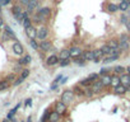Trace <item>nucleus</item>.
Here are the masks:
<instances>
[{
	"mask_svg": "<svg viewBox=\"0 0 130 122\" xmlns=\"http://www.w3.org/2000/svg\"><path fill=\"white\" fill-rule=\"evenodd\" d=\"M119 39V45H120V51L121 52H126L130 48V43H129V34L127 33H121Z\"/></svg>",
	"mask_w": 130,
	"mask_h": 122,
	"instance_id": "f257e3e1",
	"label": "nucleus"
},
{
	"mask_svg": "<svg viewBox=\"0 0 130 122\" xmlns=\"http://www.w3.org/2000/svg\"><path fill=\"white\" fill-rule=\"evenodd\" d=\"M35 13H37L43 19V22H48V19L51 17V13H52V9L50 7H42V8H38Z\"/></svg>",
	"mask_w": 130,
	"mask_h": 122,
	"instance_id": "f03ea898",
	"label": "nucleus"
},
{
	"mask_svg": "<svg viewBox=\"0 0 130 122\" xmlns=\"http://www.w3.org/2000/svg\"><path fill=\"white\" fill-rule=\"evenodd\" d=\"M60 99H61L65 104H70V103L73 102V99H74V92H73V89H67V90H64V92L61 93Z\"/></svg>",
	"mask_w": 130,
	"mask_h": 122,
	"instance_id": "7ed1b4c3",
	"label": "nucleus"
},
{
	"mask_svg": "<svg viewBox=\"0 0 130 122\" xmlns=\"http://www.w3.org/2000/svg\"><path fill=\"white\" fill-rule=\"evenodd\" d=\"M23 12H24V9L19 4H15V5L12 7V14H13L14 19L18 21L19 23H22V14H23Z\"/></svg>",
	"mask_w": 130,
	"mask_h": 122,
	"instance_id": "20e7f679",
	"label": "nucleus"
},
{
	"mask_svg": "<svg viewBox=\"0 0 130 122\" xmlns=\"http://www.w3.org/2000/svg\"><path fill=\"white\" fill-rule=\"evenodd\" d=\"M54 107H55V111L56 112H59L61 116H64V114H67V111H68V104H65L61 99L60 100H56L55 102V104H54Z\"/></svg>",
	"mask_w": 130,
	"mask_h": 122,
	"instance_id": "39448f33",
	"label": "nucleus"
},
{
	"mask_svg": "<svg viewBox=\"0 0 130 122\" xmlns=\"http://www.w3.org/2000/svg\"><path fill=\"white\" fill-rule=\"evenodd\" d=\"M12 51H13V53L15 55V56H23L24 55V47H23V45L21 43V42H18V41H15L13 45H12Z\"/></svg>",
	"mask_w": 130,
	"mask_h": 122,
	"instance_id": "423d86ee",
	"label": "nucleus"
},
{
	"mask_svg": "<svg viewBox=\"0 0 130 122\" xmlns=\"http://www.w3.org/2000/svg\"><path fill=\"white\" fill-rule=\"evenodd\" d=\"M38 8H40V0H29V3H28L27 7H26V10H27L29 14H33Z\"/></svg>",
	"mask_w": 130,
	"mask_h": 122,
	"instance_id": "0eeeda50",
	"label": "nucleus"
},
{
	"mask_svg": "<svg viewBox=\"0 0 130 122\" xmlns=\"http://www.w3.org/2000/svg\"><path fill=\"white\" fill-rule=\"evenodd\" d=\"M48 37V28L47 27H40L37 28V41L47 39Z\"/></svg>",
	"mask_w": 130,
	"mask_h": 122,
	"instance_id": "6e6552de",
	"label": "nucleus"
},
{
	"mask_svg": "<svg viewBox=\"0 0 130 122\" xmlns=\"http://www.w3.org/2000/svg\"><path fill=\"white\" fill-rule=\"evenodd\" d=\"M92 51H93V61H94V63H96V64L102 63V60H103V57H105L102 50H101V48H94V50H92Z\"/></svg>",
	"mask_w": 130,
	"mask_h": 122,
	"instance_id": "1a4fd4ad",
	"label": "nucleus"
},
{
	"mask_svg": "<svg viewBox=\"0 0 130 122\" xmlns=\"http://www.w3.org/2000/svg\"><path fill=\"white\" fill-rule=\"evenodd\" d=\"M91 89H92V92H93L94 94H100V93L105 89V87H103V84L101 83V80L98 79V80H96V82H93V83H92Z\"/></svg>",
	"mask_w": 130,
	"mask_h": 122,
	"instance_id": "9d476101",
	"label": "nucleus"
},
{
	"mask_svg": "<svg viewBox=\"0 0 130 122\" xmlns=\"http://www.w3.org/2000/svg\"><path fill=\"white\" fill-rule=\"evenodd\" d=\"M46 65L47 66H55V65H57L59 64V61H60V58H59V56L57 55H50V56H47L46 57Z\"/></svg>",
	"mask_w": 130,
	"mask_h": 122,
	"instance_id": "9b49d317",
	"label": "nucleus"
},
{
	"mask_svg": "<svg viewBox=\"0 0 130 122\" xmlns=\"http://www.w3.org/2000/svg\"><path fill=\"white\" fill-rule=\"evenodd\" d=\"M52 50V42L51 41H47V39H43V41H40V51L42 52H48Z\"/></svg>",
	"mask_w": 130,
	"mask_h": 122,
	"instance_id": "f8f14e48",
	"label": "nucleus"
},
{
	"mask_svg": "<svg viewBox=\"0 0 130 122\" xmlns=\"http://www.w3.org/2000/svg\"><path fill=\"white\" fill-rule=\"evenodd\" d=\"M31 61H32L31 55H26V53H24L23 56H21V57L18 58L17 64H18V65H22V66H27V65L31 64Z\"/></svg>",
	"mask_w": 130,
	"mask_h": 122,
	"instance_id": "ddd939ff",
	"label": "nucleus"
},
{
	"mask_svg": "<svg viewBox=\"0 0 130 122\" xmlns=\"http://www.w3.org/2000/svg\"><path fill=\"white\" fill-rule=\"evenodd\" d=\"M120 83L127 88V90L130 89V74L129 73H124L120 75Z\"/></svg>",
	"mask_w": 130,
	"mask_h": 122,
	"instance_id": "4468645a",
	"label": "nucleus"
},
{
	"mask_svg": "<svg viewBox=\"0 0 130 122\" xmlns=\"http://www.w3.org/2000/svg\"><path fill=\"white\" fill-rule=\"evenodd\" d=\"M26 34L29 39H33V38H37V28L32 24L29 26L28 28H26Z\"/></svg>",
	"mask_w": 130,
	"mask_h": 122,
	"instance_id": "2eb2a0df",
	"label": "nucleus"
},
{
	"mask_svg": "<svg viewBox=\"0 0 130 122\" xmlns=\"http://www.w3.org/2000/svg\"><path fill=\"white\" fill-rule=\"evenodd\" d=\"M121 56V52H117V53H113V55H110V56H105L103 60H102V63L103 64H110V63H113V61L119 60Z\"/></svg>",
	"mask_w": 130,
	"mask_h": 122,
	"instance_id": "dca6fc26",
	"label": "nucleus"
},
{
	"mask_svg": "<svg viewBox=\"0 0 130 122\" xmlns=\"http://www.w3.org/2000/svg\"><path fill=\"white\" fill-rule=\"evenodd\" d=\"M101 50H102V52H103V55L105 56H110V55H113V53H117V52H121V51H116V50H112L107 43H105V45H102L101 46Z\"/></svg>",
	"mask_w": 130,
	"mask_h": 122,
	"instance_id": "f3484780",
	"label": "nucleus"
},
{
	"mask_svg": "<svg viewBox=\"0 0 130 122\" xmlns=\"http://www.w3.org/2000/svg\"><path fill=\"white\" fill-rule=\"evenodd\" d=\"M100 80H101V83L103 84L105 88H110V87H111V73H110V74L101 75V76H100Z\"/></svg>",
	"mask_w": 130,
	"mask_h": 122,
	"instance_id": "a211bd4d",
	"label": "nucleus"
},
{
	"mask_svg": "<svg viewBox=\"0 0 130 122\" xmlns=\"http://www.w3.org/2000/svg\"><path fill=\"white\" fill-rule=\"evenodd\" d=\"M60 119H61V114L54 109V111L50 112V114H48V121H47V122H60Z\"/></svg>",
	"mask_w": 130,
	"mask_h": 122,
	"instance_id": "6ab92c4d",
	"label": "nucleus"
},
{
	"mask_svg": "<svg viewBox=\"0 0 130 122\" xmlns=\"http://www.w3.org/2000/svg\"><path fill=\"white\" fill-rule=\"evenodd\" d=\"M69 51H70V57H72V58L79 57V56H82V53H83V50H82L80 47H77V46L69 48Z\"/></svg>",
	"mask_w": 130,
	"mask_h": 122,
	"instance_id": "aec40b11",
	"label": "nucleus"
},
{
	"mask_svg": "<svg viewBox=\"0 0 130 122\" xmlns=\"http://www.w3.org/2000/svg\"><path fill=\"white\" fill-rule=\"evenodd\" d=\"M117 5H119V12H121V13H126L130 9V4L126 0H120V3Z\"/></svg>",
	"mask_w": 130,
	"mask_h": 122,
	"instance_id": "412c9836",
	"label": "nucleus"
},
{
	"mask_svg": "<svg viewBox=\"0 0 130 122\" xmlns=\"http://www.w3.org/2000/svg\"><path fill=\"white\" fill-rule=\"evenodd\" d=\"M113 92H115V94H117V95H124V94L127 92V88H126V87H124V85L120 83L117 87H115V88H113Z\"/></svg>",
	"mask_w": 130,
	"mask_h": 122,
	"instance_id": "4be33fe9",
	"label": "nucleus"
},
{
	"mask_svg": "<svg viewBox=\"0 0 130 122\" xmlns=\"http://www.w3.org/2000/svg\"><path fill=\"white\" fill-rule=\"evenodd\" d=\"M107 45H108L112 50L120 51V45H119V39H117V38H111V39H108Z\"/></svg>",
	"mask_w": 130,
	"mask_h": 122,
	"instance_id": "5701e85b",
	"label": "nucleus"
},
{
	"mask_svg": "<svg viewBox=\"0 0 130 122\" xmlns=\"http://www.w3.org/2000/svg\"><path fill=\"white\" fill-rule=\"evenodd\" d=\"M59 58L60 60H64V58H72L70 57V51H69V48H62L60 52H59Z\"/></svg>",
	"mask_w": 130,
	"mask_h": 122,
	"instance_id": "b1692460",
	"label": "nucleus"
},
{
	"mask_svg": "<svg viewBox=\"0 0 130 122\" xmlns=\"http://www.w3.org/2000/svg\"><path fill=\"white\" fill-rule=\"evenodd\" d=\"M3 31L8 33V36L10 37V39H12V41H17V36H15L14 31H13L9 26H7V24H5V27H4V29H3Z\"/></svg>",
	"mask_w": 130,
	"mask_h": 122,
	"instance_id": "393cba45",
	"label": "nucleus"
},
{
	"mask_svg": "<svg viewBox=\"0 0 130 122\" xmlns=\"http://www.w3.org/2000/svg\"><path fill=\"white\" fill-rule=\"evenodd\" d=\"M82 57H83L86 61H93V51H92V50H86V51H83Z\"/></svg>",
	"mask_w": 130,
	"mask_h": 122,
	"instance_id": "a878e982",
	"label": "nucleus"
},
{
	"mask_svg": "<svg viewBox=\"0 0 130 122\" xmlns=\"http://www.w3.org/2000/svg\"><path fill=\"white\" fill-rule=\"evenodd\" d=\"M120 84V75L119 74H111V87L112 88H115V87H117Z\"/></svg>",
	"mask_w": 130,
	"mask_h": 122,
	"instance_id": "bb28decb",
	"label": "nucleus"
},
{
	"mask_svg": "<svg viewBox=\"0 0 130 122\" xmlns=\"http://www.w3.org/2000/svg\"><path fill=\"white\" fill-rule=\"evenodd\" d=\"M73 92H74V95H77V97H84V88H82L80 85L74 87Z\"/></svg>",
	"mask_w": 130,
	"mask_h": 122,
	"instance_id": "cd10ccee",
	"label": "nucleus"
},
{
	"mask_svg": "<svg viewBox=\"0 0 130 122\" xmlns=\"http://www.w3.org/2000/svg\"><path fill=\"white\" fill-rule=\"evenodd\" d=\"M107 12L108 13H116V12H119V5L117 4H113V3H108L107 4Z\"/></svg>",
	"mask_w": 130,
	"mask_h": 122,
	"instance_id": "c85d7f7f",
	"label": "nucleus"
},
{
	"mask_svg": "<svg viewBox=\"0 0 130 122\" xmlns=\"http://www.w3.org/2000/svg\"><path fill=\"white\" fill-rule=\"evenodd\" d=\"M32 23H33V22H32V18H31V15H29V17L24 18V19L22 21V23H21V24H22V26H23V28L26 29V28H28L29 26H32Z\"/></svg>",
	"mask_w": 130,
	"mask_h": 122,
	"instance_id": "c756f323",
	"label": "nucleus"
},
{
	"mask_svg": "<svg viewBox=\"0 0 130 122\" xmlns=\"http://www.w3.org/2000/svg\"><path fill=\"white\" fill-rule=\"evenodd\" d=\"M10 87V83L7 80V79H3V80H0V92H3L5 89H8Z\"/></svg>",
	"mask_w": 130,
	"mask_h": 122,
	"instance_id": "7c9ffc66",
	"label": "nucleus"
},
{
	"mask_svg": "<svg viewBox=\"0 0 130 122\" xmlns=\"http://www.w3.org/2000/svg\"><path fill=\"white\" fill-rule=\"evenodd\" d=\"M73 63L74 64H77V65H80V66H84L86 64H87V61L82 57V56H79V57H75V58H73Z\"/></svg>",
	"mask_w": 130,
	"mask_h": 122,
	"instance_id": "2f4dec72",
	"label": "nucleus"
},
{
	"mask_svg": "<svg viewBox=\"0 0 130 122\" xmlns=\"http://www.w3.org/2000/svg\"><path fill=\"white\" fill-rule=\"evenodd\" d=\"M29 46L35 50V51H38L40 50V43L37 41V38H33V39H29Z\"/></svg>",
	"mask_w": 130,
	"mask_h": 122,
	"instance_id": "473e14b6",
	"label": "nucleus"
},
{
	"mask_svg": "<svg viewBox=\"0 0 130 122\" xmlns=\"http://www.w3.org/2000/svg\"><path fill=\"white\" fill-rule=\"evenodd\" d=\"M112 71H113L115 74L121 75V74H124V73L126 71V68H124V66H121V65H117V66H115V68L112 69Z\"/></svg>",
	"mask_w": 130,
	"mask_h": 122,
	"instance_id": "72a5a7b5",
	"label": "nucleus"
},
{
	"mask_svg": "<svg viewBox=\"0 0 130 122\" xmlns=\"http://www.w3.org/2000/svg\"><path fill=\"white\" fill-rule=\"evenodd\" d=\"M70 63H72V58H64V60L59 61V66L60 68H67V66L70 65Z\"/></svg>",
	"mask_w": 130,
	"mask_h": 122,
	"instance_id": "f704fd0d",
	"label": "nucleus"
},
{
	"mask_svg": "<svg viewBox=\"0 0 130 122\" xmlns=\"http://www.w3.org/2000/svg\"><path fill=\"white\" fill-rule=\"evenodd\" d=\"M92 83H93V82H91L88 78H86V79H83V80L79 82V85H80L82 88H88V87L92 85Z\"/></svg>",
	"mask_w": 130,
	"mask_h": 122,
	"instance_id": "c9c22d12",
	"label": "nucleus"
},
{
	"mask_svg": "<svg viewBox=\"0 0 130 122\" xmlns=\"http://www.w3.org/2000/svg\"><path fill=\"white\" fill-rule=\"evenodd\" d=\"M93 95H94V93L92 92L91 87H88V88H84V97H86V98H92Z\"/></svg>",
	"mask_w": 130,
	"mask_h": 122,
	"instance_id": "e433bc0d",
	"label": "nucleus"
},
{
	"mask_svg": "<svg viewBox=\"0 0 130 122\" xmlns=\"http://www.w3.org/2000/svg\"><path fill=\"white\" fill-rule=\"evenodd\" d=\"M129 18H130V17H129V14H127V13H122V15H121V17H120V19H119V21H120V24H124V26H125V23L127 22V19H129Z\"/></svg>",
	"mask_w": 130,
	"mask_h": 122,
	"instance_id": "4c0bfd02",
	"label": "nucleus"
},
{
	"mask_svg": "<svg viewBox=\"0 0 130 122\" xmlns=\"http://www.w3.org/2000/svg\"><path fill=\"white\" fill-rule=\"evenodd\" d=\"M29 73H31V71H29V69H22V71H21V75H19V76H21L22 79H24V80H26V79L29 76Z\"/></svg>",
	"mask_w": 130,
	"mask_h": 122,
	"instance_id": "58836bf2",
	"label": "nucleus"
},
{
	"mask_svg": "<svg viewBox=\"0 0 130 122\" xmlns=\"http://www.w3.org/2000/svg\"><path fill=\"white\" fill-rule=\"evenodd\" d=\"M0 39H2V42H8V41H12L10 39V37L8 36V33L7 32H2V34H0Z\"/></svg>",
	"mask_w": 130,
	"mask_h": 122,
	"instance_id": "ea45409f",
	"label": "nucleus"
},
{
	"mask_svg": "<svg viewBox=\"0 0 130 122\" xmlns=\"http://www.w3.org/2000/svg\"><path fill=\"white\" fill-rule=\"evenodd\" d=\"M87 78H88L91 82H96V80L100 79V74H98V73H92V74H89Z\"/></svg>",
	"mask_w": 130,
	"mask_h": 122,
	"instance_id": "a19ab883",
	"label": "nucleus"
},
{
	"mask_svg": "<svg viewBox=\"0 0 130 122\" xmlns=\"http://www.w3.org/2000/svg\"><path fill=\"white\" fill-rule=\"evenodd\" d=\"M48 114H50V111L47 109V111L43 113V116L40 118V121H38V122H47V121H48Z\"/></svg>",
	"mask_w": 130,
	"mask_h": 122,
	"instance_id": "79ce46f5",
	"label": "nucleus"
},
{
	"mask_svg": "<svg viewBox=\"0 0 130 122\" xmlns=\"http://www.w3.org/2000/svg\"><path fill=\"white\" fill-rule=\"evenodd\" d=\"M5 79H7V80H8L9 83H12V82L14 83V80L17 79V75H15V73H12V74L7 75V78H5Z\"/></svg>",
	"mask_w": 130,
	"mask_h": 122,
	"instance_id": "37998d69",
	"label": "nucleus"
},
{
	"mask_svg": "<svg viewBox=\"0 0 130 122\" xmlns=\"http://www.w3.org/2000/svg\"><path fill=\"white\" fill-rule=\"evenodd\" d=\"M110 71H112L110 68H103V69H101V70H100V73H98V74H100V76H101V75H105V74H110Z\"/></svg>",
	"mask_w": 130,
	"mask_h": 122,
	"instance_id": "c03bdc74",
	"label": "nucleus"
},
{
	"mask_svg": "<svg viewBox=\"0 0 130 122\" xmlns=\"http://www.w3.org/2000/svg\"><path fill=\"white\" fill-rule=\"evenodd\" d=\"M12 2L13 0H0V5L2 7H8V5L12 4Z\"/></svg>",
	"mask_w": 130,
	"mask_h": 122,
	"instance_id": "a18cd8bd",
	"label": "nucleus"
},
{
	"mask_svg": "<svg viewBox=\"0 0 130 122\" xmlns=\"http://www.w3.org/2000/svg\"><path fill=\"white\" fill-rule=\"evenodd\" d=\"M23 82H24V79H22V78L19 76V78H17V79L14 80V83H13V85H21V84H22Z\"/></svg>",
	"mask_w": 130,
	"mask_h": 122,
	"instance_id": "49530a36",
	"label": "nucleus"
},
{
	"mask_svg": "<svg viewBox=\"0 0 130 122\" xmlns=\"http://www.w3.org/2000/svg\"><path fill=\"white\" fill-rule=\"evenodd\" d=\"M28 3H29V0H18V4H19V5H22L23 8H26Z\"/></svg>",
	"mask_w": 130,
	"mask_h": 122,
	"instance_id": "de8ad7c7",
	"label": "nucleus"
},
{
	"mask_svg": "<svg viewBox=\"0 0 130 122\" xmlns=\"http://www.w3.org/2000/svg\"><path fill=\"white\" fill-rule=\"evenodd\" d=\"M4 27H5V22H4L3 17L0 15V29H4Z\"/></svg>",
	"mask_w": 130,
	"mask_h": 122,
	"instance_id": "09e8293b",
	"label": "nucleus"
},
{
	"mask_svg": "<svg viewBox=\"0 0 130 122\" xmlns=\"http://www.w3.org/2000/svg\"><path fill=\"white\" fill-rule=\"evenodd\" d=\"M61 79H62V75L60 74V75H57V76L55 78V80H54V83H57V84H59V83L61 82Z\"/></svg>",
	"mask_w": 130,
	"mask_h": 122,
	"instance_id": "8fccbe9b",
	"label": "nucleus"
},
{
	"mask_svg": "<svg viewBox=\"0 0 130 122\" xmlns=\"http://www.w3.org/2000/svg\"><path fill=\"white\" fill-rule=\"evenodd\" d=\"M24 106H27V107H31V106H32V99H31V98L26 99V102H24Z\"/></svg>",
	"mask_w": 130,
	"mask_h": 122,
	"instance_id": "3c124183",
	"label": "nucleus"
},
{
	"mask_svg": "<svg viewBox=\"0 0 130 122\" xmlns=\"http://www.w3.org/2000/svg\"><path fill=\"white\" fill-rule=\"evenodd\" d=\"M59 85H60V84H57V83H54V84L51 85V90H56V89H59Z\"/></svg>",
	"mask_w": 130,
	"mask_h": 122,
	"instance_id": "603ef678",
	"label": "nucleus"
},
{
	"mask_svg": "<svg viewBox=\"0 0 130 122\" xmlns=\"http://www.w3.org/2000/svg\"><path fill=\"white\" fill-rule=\"evenodd\" d=\"M125 27H126V29L130 32V18H129V19H127V22L125 23Z\"/></svg>",
	"mask_w": 130,
	"mask_h": 122,
	"instance_id": "864d4df0",
	"label": "nucleus"
},
{
	"mask_svg": "<svg viewBox=\"0 0 130 122\" xmlns=\"http://www.w3.org/2000/svg\"><path fill=\"white\" fill-rule=\"evenodd\" d=\"M67 80H68V78H62V79H61V82H60L59 84H65V83H67Z\"/></svg>",
	"mask_w": 130,
	"mask_h": 122,
	"instance_id": "5fc2aeb1",
	"label": "nucleus"
},
{
	"mask_svg": "<svg viewBox=\"0 0 130 122\" xmlns=\"http://www.w3.org/2000/svg\"><path fill=\"white\" fill-rule=\"evenodd\" d=\"M26 122H32V118H31V117H28V118H27V121H26Z\"/></svg>",
	"mask_w": 130,
	"mask_h": 122,
	"instance_id": "6e6d98bb",
	"label": "nucleus"
},
{
	"mask_svg": "<svg viewBox=\"0 0 130 122\" xmlns=\"http://www.w3.org/2000/svg\"><path fill=\"white\" fill-rule=\"evenodd\" d=\"M126 73H129V74H130V66H127V68H126Z\"/></svg>",
	"mask_w": 130,
	"mask_h": 122,
	"instance_id": "4d7b16f0",
	"label": "nucleus"
},
{
	"mask_svg": "<svg viewBox=\"0 0 130 122\" xmlns=\"http://www.w3.org/2000/svg\"><path fill=\"white\" fill-rule=\"evenodd\" d=\"M2 12H3V7L0 5V15H2Z\"/></svg>",
	"mask_w": 130,
	"mask_h": 122,
	"instance_id": "13d9d810",
	"label": "nucleus"
},
{
	"mask_svg": "<svg viewBox=\"0 0 130 122\" xmlns=\"http://www.w3.org/2000/svg\"><path fill=\"white\" fill-rule=\"evenodd\" d=\"M2 122H9V119H8V118H5V119H3Z\"/></svg>",
	"mask_w": 130,
	"mask_h": 122,
	"instance_id": "bf43d9fd",
	"label": "nucleus"
},
{
	"mask_svg": "<svg viewBox=\"0 0 130 122\" xmlns=\"http://www.w3.org/2000/svg\"><path fill=\"white\" fill-rule=\"evenodd\" d=\"M129 43H130V34H129Z\"/></svg>",
	"mask_w": 130,
	"mask_h": 122,
	"instance_id": "052dcab7",
	"label": "nucleus"
},
{
	"mask_svg": "<svg viewBox=\"0 0 130 122\" xmlns=\"http://www.w3.org/2000/svg\"><path fill=\"white\" fill-rule=\"evenodd\" d=\"M2 32H3V29H0V34H2Z\"/></svg>",
	"mask_w": 130,
	"mask_h": 122,
	"instance_id": "680f3d73",
	"label": "nucleus"
},
{
	"mask_svg": "<svg viewBox=\"0 0 130 122\" xmlns=\"http://www.w3.org/2000/svg\"><path fill=\"white\" fill-rule=\"evenodd\" d=\"M13 2H18V0H13Z\"/></svg>",
	"mask_w": 130,
	"mask_h": 122,
	"instance_id": "e2e57ef3",
	"label": "nucleus"
},
{
	"mask_svg": "<svg viewBox=\"0 0 130 122\" xmlns=\"http://www.w3.org/2000/svg\"><path fill=\"white\" fill-rule=\"evenodd\" d=\"M129 90H130V89H129Z\"/></svg>",
	"mask_w": 130,
	"mask_h": 122,
	"instance_id": "0e129e2a",
	"label": "nucleus"
}]
</instances>
